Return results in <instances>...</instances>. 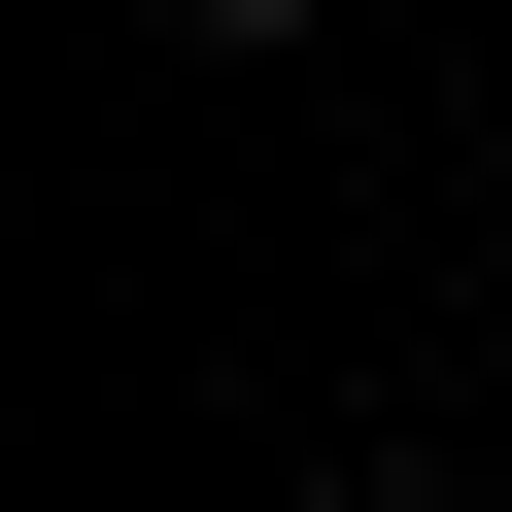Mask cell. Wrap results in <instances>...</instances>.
Wrapping results in <instances>:
<instances>
[{
  "mask_svg": "<svg viewBox=\"0 0 512 512\" xmlns=\"http://www.w3.org/2000/svg\"><path fill=\"white\" fill-rule=\"evenodd\" d=\"M171 35H205V69H274V35H342V0H171Z\"/></svg>",
  "mask_w": 512,
  "mask_h": 512,
  "instance_id": "6da1fadb",
  "label": "cell"
},
{
  "mask_svg": "<svg viewBox=\"0 0 512 512\" xmlns=\"http://www.w3.org/2000/svg\"><path fill=\"white\" fill-rule=\"evenodd\" d=\"M308 512H444V478H308Z\"/></svg>",
  "mask_w": 512,
  "mask_h": 512,
  "instance_id": "7a4b0ae2",
  "label": "cell"
}]
</instances>
